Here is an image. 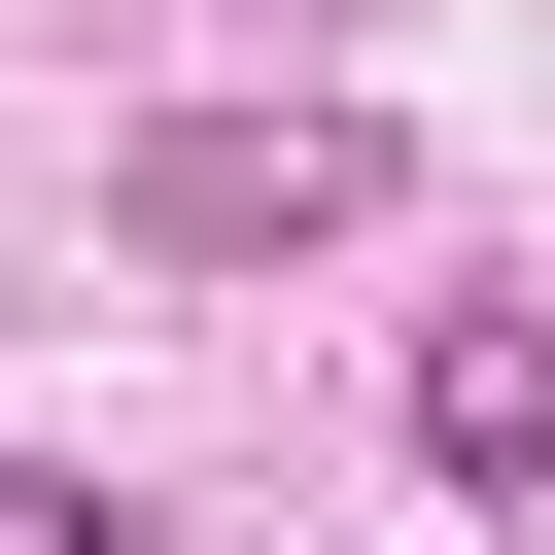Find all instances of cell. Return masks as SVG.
I'll use <instances>...</instances> for the list:
<instances>
[{
    "instance_id": "cell-2",
    "label": "cell",
    "mask_w": 555,
    "mask_h": 555,
    "mask_svg": "<svg viewBox=\"0 0 555 555\" xmlns=\"http://www.w3.org/2000/svg\"><path fill=\"white\" fill-rule=\"evenodd\" d=\"M416 486H555V312H416Z\"/></svg>"
},
{
    "instance_id": "cell-3",
    "label": "cell",
    "mask_w": 555,
    "mask_h": 555,
    "mask_svg": "<svg viewBox=\"0 0 555 555\" xmlns=\"http://www.w3.org/2000/svg\"><path fill=\"white\" fill-rule=\"evenodd\" d=\"M0 555H139V486H69V451H0Z\"/></svg>"
},
{
    "instance_id": "cell-1",
    "label": "cell",
    "mask_w": 555,
    "mask_h": 555,
    "mask_svg": "<svg viewBox=\"0 0 555 555\" xmlns=\"http://www.w3.org/2000/svg\"><path fill=\"white\" fill-rule=\"evenodd\" d=\"M382 208H416L382 104H139L104 139V243L139 278H278V243H382Z\"/></svg>"
}]
</instances>
